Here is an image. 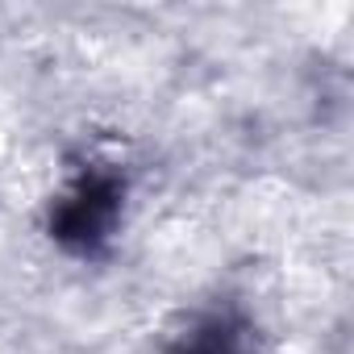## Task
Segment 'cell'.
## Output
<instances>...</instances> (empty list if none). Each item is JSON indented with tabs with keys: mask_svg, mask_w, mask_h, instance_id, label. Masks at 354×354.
Segmentation results:
<instances>
[{
	"mask_svg": "<svg viewBox=\"0 0 354 354\" xmlns=\"http://www.w3.org/2000/svg\"><path fill=\"white\" fill-rule=\"evenodd\" d=\"M125 171L109 158H84L50 201V238L75 259H100L125 221Z\"/></svg>",
	"mask_w": 354,
	"mask_h": 354,
	"instance_id": "1",
	"label": "cell"
},
{
	"mask_svg": "<svg viewBox=\"0 0 354 354\" xmlns=\"http://www.w3.org/2000/svg\"><path fill=\"white\" fill-rule=\"evenodd\" d=\"M171 354H263L254 325L234 313V308H213L201 313L180 337H175Z\"/></svg>",
	"mask_w": 354,
	"mask_h": 354,
	"instance_id": "2",
	"label": "cell"
}]
</instances>
